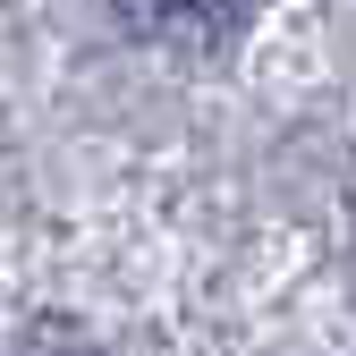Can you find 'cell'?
I'll list each match as a JSON object with an SVG mask.
<instances>
[{
	"label": "cell",
	"mask_w": 356,
	"mask_h": 356,
	"mask_svg": "<svg viewBox=\"0 0 356 356\" xmlns=\"http://www.w3.org/2000/svg\"><path fill=\"white\" fill-rule=\"evenodd\" d=\"M127 34L145 42H220L238 17V0H111Z\"/></svg>",
	"instance_id": "1"
}]
</instances>
